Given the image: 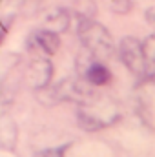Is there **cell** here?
<instances>
[{
    "label": "cell",
    "mask_w": 155,
    "mask_h": 157,
    "mask_svg": "<svg viewBox=\"0 0 155 157\" xmlns=\"http://www.w3.org/2000/svg\"><path fill=\"white\" fill-rule=\"evenodd\" d=\"M78 39L84 49L99 60H106L115 53V42L106 26L93 20L91 17H82L78 20Z\"/></svg>",
    "instance_id": "1"
},
{
    "label": "cell",
    "mask_w": 155,
    "mask_h": 157,
    "mask_svg": "<svg viewBox=\"0 0 155 157\" xmlns=\"http://www.w3.org/2000/svg\"><path fill=\"white\" fill-rule=\"evenodd\" d=\"M28 84L31 90H35L37 93L49 88V82L53 77V64L44 59V57H35L29 66H28Z\"/></svg>",
    "instance_id": "4"
},
{
    "label": "cell",
    "mask_w": 155,
    "mask_h": 157,
    "mask_svg": "<svg viewBox=\"0 0 155 157\" xmlns=\"http://www.w3.org/2000/svg\"><path fill=\"white\" fill-rule=\"evenodd\" d=\"M110 7L115 11V13H128L131 7H133V2L130 0H119V2H110Z\"/></svg>",
    "instance_id": "10"
},
{
    "label": "cell",
    "mask_w": 155,
    "mask_h": 157,
    "mask_svg": "<svg viewBox=\"0 0 155 157\" xmlns=\"http://www.w3.org/2000/svg\"><path fill=\"white\" fill-rule=\"evenodd\" d=\"M148 80H150V82L155 86V73H153V75H150V77H148Z\"/></svg>",
    "instance_id": "13"
},
{
    "label": "cell",
    "mask_w": 155,
    "mask_h": 157,
    "mask_svg": "<svg viewBox=\"0 0 155 157\" xmlns=\"http://www.w3.org/2000/svg\"><path fill=\"white\" fill-rule=\"evenodd\" d=\"M82 77L86 78L91 86H104V84L110 82L112 73H110V70H108L104 64H100V62H88V66L84 68Z\"/></svg>",
    "instance_id": "7"
},
{
    "label": "cell",
    "mask_w": 155,
    "mask_h": 157,
    "mask_svg": "<svg viewBox=\"0 0 155 157\" xmlns=\"http://www.w3.org/2000/svg\"><path fill=\"white\" fill-rule=\"evenodd\" d=\"M117 51H119L122 64L133 75L146 78L148 64H146V55H144V42H141L137 37H124L119 42Z\"/></svg>",
    "instance_id": "3"
},
{
    "label": "cell",
    "mask_w": 155,
    "mask_h": 157,
    "mask_svg": "<svg viewBox=\"0 0 155 157\" xmlns=\"http://www.w3.org/2000/svg\"><path fill=\"white\" fill-rule=\"evenodd\" d=\"M59 48H60V39H59V35H55L51 31L39 29V31H33L28 37V49L39 51L40 57L55 55L59 51Z\"/></svg>",
    "instance_id": "5"
},
{
    "label": "cell",
    "mask_w": 155,
    "mask_h": 157,
    "mask_svg": "<svg viewBox=\"0 0 155 157\" xmlns=\"http://www.w3.org/2000/svg\"><path fill=\"white\" fill-rule=\"evenodd\" d=\"M66 154V148L60 146V148H47V150H42L39 154H35L33 157H64Z\"/></svg>",
    "instance_id": "11"
},
{
    "label": "cell",
    "mask_w": 155,
    "mask_h": 157,
    "mask_svg": "<svg viewBox=\"0 0 155 157\" xmlns=\"http://www.w3.org/2000/svg\"><path fill=\"white\" fill-rule=\"evenodd\" d=\"M70 22H71V15L64 7H51L42 17V29L60 35V33L68 31Z\"/></svg>",
    "instance_id": "6"
},
{
    "label": "cell",
    "mask_w": 155,
    "mask_h": 157,
    "mask_svg": "<svg viewBox=\"0 0 155 157\" xmlns=\"http://www.w3.org/2000/svg\"><path fill=\"white\" fill-rule=\"evenodd\" d=\"M0 132H2V137H0L2 146H4L6 150H13L15 144H17V126H15V122H11L9 119L4 115Z\"/></svg>",
    "instance_id": "8"
},
{
    "label": "cell",
    "mask_w": 155,
    "mask_h": 157,
    "mask_svg": "<svg viewBox=\"0 0 155 157\" xmlns=\"http://www.w3.org/2000/svg\"><path fill=\"white\" fill-rule=\"evenodd\" d=\"M77 119H78V126L82 130L95 132V130H100V128H106V126L113 124L119 119V110L112 101L100 99L97 95L88 104L78 106Z\"/></svg>",
    "instance_id": "2"
},
{
    "label": "cell",
    "mask_w": 155,
    "mask_h": 157,
    "mask_svg": "<svg viewBox=\"0 0 155 157\" xmlns=\"http://www.w3.org/2000/svg\"><path fill=\"white\" fill-rule=\"evenodd\" d=\"M146 18L155 24V6L153 7H150V9H146Z\"/></svg>",
    "instance_id": "12"
},
{
    "label": "cell",
    "mask_w": 155,
    "mask_h": 157,
    "mask_svg": "<svg viewBox=\"0 0 155 157\" xmlns=\"http://www.w3.org/2000/svg\"><path fill=\"white\" fill-rule=\"evenodd\" d=\"M144 55H146V64H148V75H146L148 78L155 73V33L144 40Z\"/></svg>",
    "instance_id": "9"
}]
</instances>
